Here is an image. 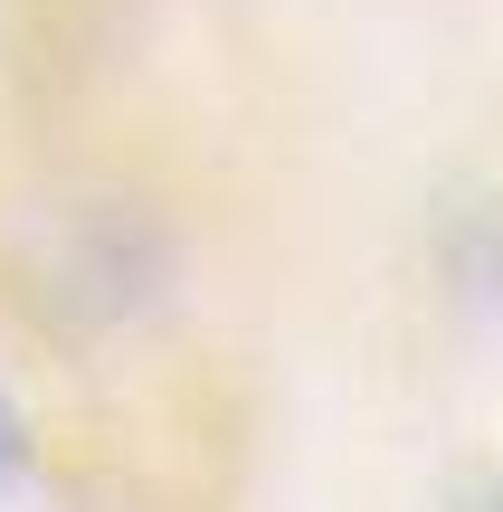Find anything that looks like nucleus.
Instances as JSON below:
<instances>
[{"label": "nucleus", "instance_id": "nucleus-1", "mask_svg": "<svg viewBox=\"0 0 503 512\" xmlns=\"http://www.w3.org/2000/svg\"><path fill=\"white\" fill-rule=\"evenodd\" d=\"M10 446H19V437H10V408H0V465H10Z\"/></svg>", "mask_w": 503, "mask_h": 512}, {"label": "nucleus", "instance_id": "nucleus-2", "mask_svg": "<svg viewBox=\"0 0 503 512\" xmlns=\"http://www.w3.org/2000/svg\"><path fill=\"white\" fill-rule=\"evenodd\" d=\"M475 512H503V494H485V503H475Z\"/></svg>", "mask_w": 503, "mask_h": 512}]
</instances>
